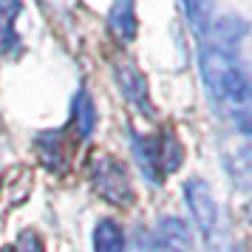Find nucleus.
I'll list each match as a JSON object with an SVG mask.
<instances>
[{
	"mask_svg": "<svg viewBox=\"0 0 252 252\" xmlns=\"http://www.w3.org/2000/svg\"><path fill=\"white\" fill-rule=\"evenodd\" d=\"M198 68H201V80L210 96L227 108L241 133L252 136V82L241 71L238 60L227 48L207 46L201 48Z\"/></svg>",
	"mask_w": 252,
	"mask_h": 252,
	"instance_id": "nucleus-1",
	"label": "nucleus"
},
{
	"mask_svg": "<svg viewBox=\"0 0 252 252\" xmlns=\"http://www.w3.org/2000/svg\"><path fill=\"white\" fill-rule=\"evenodd\" d=\"M91 184L108 204L127 207L133 201V187H130L127 170L122 167V161H116L114 156L99 153V156L91 161Z\"/></svg>",
	"mask_w": 252,
	"mask_h": 252,
	"instance_id": "nucleus-2",
	"label": "nucleus"
},
{
	"mask_svg": "<svg viewBox=\"0 0 252 252\" xmlns=\"http://www.w3.org/2000/svg\"><path fill=\"white\" fill-rule=\"evenodd\" d=\"M184 198H187V207H190L193 221L198 224L201 235L210 241L213 238V229H216V221H218V210H216L213 190H210L207 182H201V179H190V182L184 184Z\"/></svg>",
	"mask_w": 252,
	"mask_h": 252,
	"instance_id": "nucleus-3",
	"label": "nucleus"
},
{
	"mask_svg": "<svg viewBox=\"0 0 252 252\" xmlns=\"http://www.w3.org/2000/svg\"><path fill=\"white\" fill-rule=\"evenodd\" d=\"M114 74H116V82H119V91H122V96H125L127 102L133 105V108H139L145 116L153 114L145 74H142L130 60H116L114 63Z\"/></svg>",
	"mask_w": 252,
	"mask_h": 252,
	"instance_id": "nucleus-4",
	"label": "nucleus"
},
{
	"mask_svg": "<svg viewBox=\"0 0 252 252\" xmlns=\"http://www.w3.org/2000/svg\"><path fill=\"white\" fill-rule=\"evenodd\" d=\"M32 187H34V179H32L29 167H14V170L6 173L0 182V216H9L12 210L26 204Z\"/></svg>",
	"mask_w": 252,
	"mask_h": 252,
	"instance_id": "nucleus-5",
	"label": "nucleus"
},
{
	"mask_svg": "<svg viewBox=\"0 0 252 252\" xmlns=\"http://www.w3.org/2000/svg\"><path fill=\"white\" fill-rule=\"evenodd\" d=\"M34 153H37V159H40V164L54 173H63L71 161V156H68L71 148L60 130H43L34 139Z\"/></svg>",
	"mask_w": 252,
	"mask_h": 252,
	"instance_id": "nucleus-6",
	"label": "nucleus"
},
{
	"mask_svg": "<svg viewBox=\"0 0 252 252\" xmlns=\"http://www.w3.org/2000/svg\"><path fill=\"white\" fill-rule=\"evenodd\" d=\"M133 153L142 173L153 184H161L164 164H161V136H133Z\"/></svg>",
	"mask_w": 252,
	"mask_h": 252,
	"instance_id": "nucleus-7",
	"label": "nucleus"
},
{
	"mask_svg": "<svg viewBox=\"0 0 252 252\" xmlns=\"http://www.w3.org/2000/svg\"><path fill=\"white\" fill-rule=\"evenodd\" d=\"M108 29H111V34L122 46L133 43V37H136V9H133V0H114V6L108 12Z\"/></svg>",
	"mask_w": 252,
	"mask_h": 252,
	"instance_id": "nucleus-8",
	"label": "nucleus"
},
{
	"mask_svg": "<svg viewBox=\"0 0 252 252\" xmlns=\"http://www.w3.org/2000/svg\"><path fill=\"white\" fill-rule=\"evenodd\" d=\"M156 250L159 252H187L190 250V232L182 218H161L156 229Z\"/></svg>",
	"mask_w": 252,
	"mask_h": 252,
	"instance_id": "nucleus-9",
	"label": "nucleus"
},
{
	"mask_svg": "<svg viewBox=\"0 0 252 252\" xmlns=\"http://www.w3.org/2000/svg\"><path fill=\"white\" fill-rule=\"evenodd\" d=\"M23 12V0H0V51H17L20 40L14 32V20Z\"/></svg>",
	"mask_w": 252,
	"mask_h": 252,
	"instance_id": "nucleus-10",
	"label": "nucleus"
},
{
	"mask_svg": "<svg viewBox=\"0 0 252 252\" xmlns=\"http://www.w3.org/2000/svg\"><path fill=\"white\" fill-rule=\"evenodd\" d=\"M94 252H125V235H122V227L111 221V218H102L96 229H94Z\"/></svg>",
	"mask_w": 252,
	"mask_h": 252,
	"instance_id": "nucleus-11",
	"label": "nucleus"
},
{
	"mask_svg": "<svg viewBox=\"0 0 252 252\" xmlns=\"http://www.w3.org/2000/svg\"><path fill=\"white\" fill-rule=\"evenodd\" d=\"M94 125H96V108H94V99L85 91H80L74 96V130L80 139H88L94 133Z\"/></svg>",
	"mask_w": 252,
	"mask_h": 252,
	"instance_id": "nucleus-12",
	"label": "nucleus"
},
{
	"mask_svg": "<svg viewBox=\"0 0 252 252\" xmlns=\"http://www.w3.org/2000/svg\"><path fill=\"white\" fill-rule=\"evenodd\" d=\"M229 173L238 187L252 190V145L250 148H241L229 156Z\"/></svg>",
	"mask_w": 252,
	"mask_h": 252,
	"instance_id": "nucleus-13",
	"label": "nucleus"
},
{
	"mask_svg": "<svg viewBox=\"0 0 252 252\" xmlns=\"http://www.w3.org/2000/svg\"><path fill=\"white\" fill-rule=\"evenodd\" d=\"M184 12H187V20L195 29V34H204L210 29V0H182Z\"/></svg>",
	"mask_w": 252,
	"mask_h": 252,
	"instance_id": "nucleus-14",
	"label": "nucleus"
},
{
	"mask_svg": "<svg viewBox=\"0 0 252 252\" xmlns=\"http://www.w3.org/2000/svg\"><path fill=\"white\" fill-rule=\"evenodd\" d=\"M182 159H184V150L176 142V136L173 133H161V164H164V173L179 170Z\"/></svg>",
	"mask_w": 252,
	"mask_h": 252,
	"instance_id": "nucleus-15",
	"label": "nucleus"
},
{
	"mask_svg": "<svg viewBox=\"0 0 252 252\" xmlns=\"http://www.w3.org/2000/svg\"><path fill=\"white\" fill-rule=\"evenodd\" d=\"M14 252H46V244H43V238L37 235L34 229H23L20 238H17Z\"/></svg>",
	"mask_w": 252,
	"mask_h": 252,
	"instance_id": "nucleus-16",
	"label": "nucleus"
},
{
	"mask_svg": "<svg viewBox=\"0 0 252 252\" xmlns=\"http://www.w3.org/2000/svg\"><path fill=\"white\" fill-rule=\"evenodd\" d=\"M247 216H250V221H252V201H250V207H247Z\"/></svg>",
	"mask_w": 252,
	"mask_h": 252,
	"instance_id": "nucleus-17",
	"label": "nucleus"
},
{
	"mask_svg": "<svg viewBox=\"0 0 252 252\" xmlns=\"http://www.w3.org/2000/svg\"><path fill=\"white\" fill-rule=\"evenodd\" d=\"M0 252H14V250H0Z\"/></svg>",
	"mask_w": 252,
	"mask_h": 252,
	"instance_id": "nucleus-18",
	"label": "nucleus"
}]
</instances>
